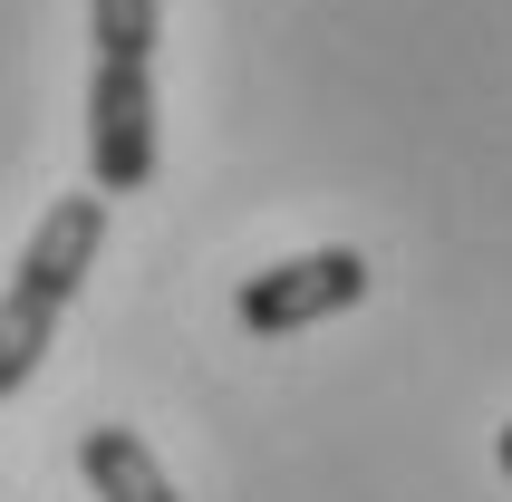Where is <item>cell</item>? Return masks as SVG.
Wrapping results in <instances>:
<instances>
[{"label": "cell", "instance_id": "1", "mask_svg": "<svg viewBox=\"0 0 512 502\" xmlns=\"http://www.w3.org/2000/svg\"><path fill=\"white\" fill-rule=\"evenodd\" d=\"M97 242H107V194H58L49 213H39L20 271L0 290V396H20L29 377H39L58 319L78 300V280L97 271Z\"/></svg>", "mask_w": 512, "mask_h": 502}, {"label": "cell", "instance_id": "2", "mask_svg": "<svg viewBox=\"0 0 512 502\" xmlns=\"http://www.w3.org/2000/svg\"><path fill=\"white\" fill-rule=\"evenodd\" d=\"M87 174H97V194L155 184V68L145 58L87 68Z\"/></svg>", "mask_w": 512, "mask_h": 502}, {"label": "cell", "instance_id": "3", "mask_svg": "<svg viewBox=\"0 0 512 502\" xmlns=\"http://www.w3.org/2000/svg\"><path fill=\"white\" fill-rule=\"evenodd\" d=\"M368 300V261L348 242H329V251H300V261H271V271H252L242 280V329L252 338H290V329H310V319H339V309H358Z\"/></svg>", "mask_w": 512, "mask_h": 502}, {"label": "cell", "instance_id": "4", "mask_svg": "<svg viewBox=\"0 0 512 502\" xmlns=\"http://www.w3.org/2000/svg\"><path fill=\"white\" fill-rule=\"evenodd\" d=\"M78 474L97 483V502H174L165 464H155V445H145L136 425H87L78 435Z\"/></svg>", "mask_w": 512, "mask_h": 502}, {"label": "cell", "instance_id": "5", "mask_svg": "<svg viewBox=\"0 0 512 502\" xmlns=\"http://www.w3.org/2000/svg\"><path fill=\"white\" fill-rule=\"evenodd\" d=\"M155 20H165V0H87L97 58H145L155 68Z\"/></svg>", "mask_w": 512, "mask_h": 502}, {"label": "cell", "instance_id": "6", "mask_svg": "<svg viewBox=\"0 0 512 502\" xmlns=\"http://www.w3.org/2000/svg\"><path fill=\"white\" fill-rule=\"evenodd\" d=\"M493 454H503V474H512V425H503V435H493Z\"/></svg>", "mask_w": 512, "mask_h": 502}]
</instances>
